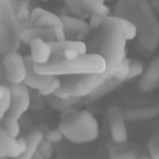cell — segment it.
<instances>
[{
    "instance_id": "1",
    "label": "cell",
    "mask_w": 159,
    "mask_h": 159,
    "mask_svg": "<svg viewBox=\"0 0 159 159\" xmlns=\"http://www.w3.org/2000/svg\"><path fill=\"white\" fill-rule=\"evenodd\" d=\"M115 16L135 24L138 30L136 48L150 55L159 46V20L147 0H117Z\"/></svg>"
},
{
    "instance_id": "2",
    "label": "cell",
    "mask_w": 159,
    "mask_h": 159,
    "mask_svg": "<svg viewBox=\"0 0 159 159\" xmlns=\"http://www.w3.org/2000/svg\"><path fill=\"white\" fill-rule=\"evenodd\" d=\"M92 41L96 42V46L92 47L89 52L102 55L106 60V73L113 75L126 59L127 38L122 19L116 16L106 17L99 32L96 33Z\"/></svg>"
},
{
    "instance_id": "3",
    "label": "cell",
    "mask_w": 159,
    "mask_h": 159,
    "mask_svg": "<svg viewBox=\"0 0 159 159\" xmlns=\"http://www.w3.org/2000/svg\"><path fill=\"white\" fill-rule=\"evenodd\" d=\"M34 70L52 76L103 73L106 71V60L96 52H87L71 60L51 59L45 64H34Z\"/></svg>"
},
{
    "instance_id": "4",
    "label": "cell",
    "mask_w": 159,
    "mask_h": 159,
    "mask_svg": "<svg viewBox=\"0 0 159 159\" xmlns=\"http://www.w3.org/2000/svg\"><path fill=\"white\" fill-rule=\"evenodd\" d=\"M64 112H68V116H62L57 127L61 130L65 139L74 144H85L94 141L98 138V121L89 111H76L74 107H70Z\"/></svg>"
},
{
    "instance_id": "5",
    "label": "cell",
    "mask_w": 159,
    "mask_h": 159,
    "mask_svg": "<svg viewBox=\"0 0 159 159\" xmlns=\"http://www.w3.org/2000/svg\"><path fill=\"white\" fill-rule=\"evenodd\" d=\"M22 43L19 20L10 5V0H0V52H16Z\"/></svg>"
},
{
    "instance_id": "6",
    "label": "cell",
    "mask_w": 159,
    "mask_h": 159,
    "mask_svg": "<svg viewBox=\"0 0 159 159\" xmlns=\"http://www.w3.org/2000/svg\"><path fill=\"white\" fill-rule=\"evenodd\" d=\"M112 76L103 73H93V74H79V75H62L60 88L65 90L70 97L82 98L94 90L98 85H101L104 80Z\"/></svg>"
},
{
    "instance_id": "7",
    "label": "cell",
    "mask_w": 159,
    "mask_h": 159,
    "mask_svg": "<svg viewBox=\"0 0 159 159\" xmlns=\"http://www.w3.org/2000/svg\"><path fill=\"white\" fill-rule=\"evenodd\" d=\"M9 89L11 93V99H10V107L7 112L5 116H11L19 118L27 112L31 107V93L28 87L24 83H17L13 84L9 82H3Z\"/></svg>"
},
{
    "instance_id": "8",
    "label": "cell",
    "mask_w": 159,
    "mask_h": 159,
    "mask_svg": "<svg viewBox=\"0 0 159 159\" xmlns=\"http://www.w3.org/2000/svg\"><path fill=\"white\" fill-rule=\"evenodd\" d=\"M3 66H4V79L7 82L13 84L24 82L25 74H27V65H25L24 56H22L18 51L8 52L7 55H4Z\"/></svg>"
},
{
    "instance_id": "9",
    "label": "cell",
    "mask_w": 159,
    "mask_h": 159,
    "mask_svg": "<svg viewBox=\"0 0 159 159\" xmlns=\"http://www.w3.org/2000/svg\"><path fill=\"white\" fill-rule=\"evenodd\" d=\"M108 125L111 131V138L116 144H124L127 141L126 118L124 111L118 106H111L107 110Z\"/></svg>"
},
{
    "instance_id": "10",
    "label": "cell",
    "mask_w": 159,
    "mask_h": 159,
    "mask_svg": "<svg viewBox=\"0 0 159 159\" xmlns=\"http://www.w3.org/2000/svg\"><path fill=\"white\" fill-rule=\"evenodd\" d=\"M61 20L64 24L62 27L66 33V37H69V39L88 37V34L90 33V25L83 18L61 16Z\"/></svg>"
},
{
    "instance_id": "11",
    "label": "cell",
    "mask_w": 159,
    "mask_h": 159,
    "mask_svg": "<svg viewBox=\"0 0 159 159\" xmlns=\"http://www.w3.org/2000/svg\"><path fill=\"white\" fill-rule=\"evenodd\" d=\"M24 59H25V65H27V74H25V79L23 83L31 89L41 90L51 82L52 75H46V74H41V73L36 71L34 62H33L31 55L24 56Z\"/></svg>"
},
{
    "instance_id": "12",
    "label": "cell",
    "mask_w": 159,
    "mask_h": 159,
    "mask_svg": "<svg viewBox=\"0 0 159 159\" xmlns=\"http://www.w3.org/2000/svg\"><path fill=\"white\" fill-rule=\"evenodd\" d=\"M126 82L125 80H121L116 76H110L107 80H104L101 85H98L94 90H92L89 94L82 97V104H90L98 99H101L102 97H104L106 94L111 93V92L116 90L118 87H121L122 84H125Z\"/></svg>"
},
{
    "instance_id": "13",
    "label": "cell",
    "mask_w": 159,
    "mask_h": 159,
    "mask_svg": "<svg viewBox=\"0 0 159 159\" xmlns=\"http://www.w3.org/2000/svg\"><path fill=\"white\" fill-rule=\"evenodd\" d=\"M139 88L143 92H152L159 88V56L155 57L139 80Z\"/></svg>"
},
{
    "instance_id": "14",
    "label": "cell",
    "mask_w": 159,
    "mask_h": 159,
    "mask_svg": "<svg viewBox=\"0 0 159 159\" xmlns=\"http://www.w3.org/2000/svg\"><path fill=\"white\" fill-rule=\"evenodd\" d=\"M50 46H51V50H52V56L51 59H59L66 50L69 48H74L76 50L79 54H87L88 52V47L87 45L80 41V39H69L66 38L64 41H52V42H48Z\"/></svg>"
},
{
    "instance_id": "15",
    "label": "cell",
    "mask_w": 159,
    "mask_h": 159,
    "mask_svg": "<svg viewBox=\"0 0 159 159\" xmlns=\"http://www.w3.org/2000/svg\"><path fill=\"white\" fill-rule=\"evenodd\" d=\"M37 38H41L43 41L52 42L55 41V33L54 28H46V27H37V25H32L25 30L20 31V39L24 43H31L32 41Z\"/></svg>"
},
{
    "instance_id": "16",
    "label": "cell",
    "mask_w": 159,
    "mask_h": 159,
    "mask_svg": "<svg viewBox=\"0 0 159 159\" xmlns=\"http://www.w3.org/2000/svg\"><path fill=\"white\" fill-rule=\"evenodd\" d=\"M124 115L126 121H130V122L150 120V118L159 116V103L145 106V107H139V108H130L124 111Z\"/></svg>"
},
{
    "instance_id": "17",
    "label": "cell",
    "mask_w": 159,
    "mask_h": 159,
    "mask_svg": "<svg viewBox=\"0 0 159 159\" xmlns=\"http://www.w3.org/2000/svg\"><path fill=\"white\" fill-rule=\"evenodd\" d=\"M31 46V57L34 64H45L51 60L52 50L47 41L37 38L30 43Z\"/></svg>"
},
{
    "instance_id": "18",
    "label": "cell",
    "mask_w": 159,
    "mask_h": 159,
    "mask_svg": "<svg viewBox=\"0 0 159 159\" xmlns=\"http://www.w3.org/2000/svg\"><path fill=\"white\" fill-rule=\"evenodd\" d=\"M0 144H2V147L8 158L16 159L23 154L18 139L16 136L10 135L9 132H7L2 126H0Z\"/></svg>"
},
{
    "instance_id": "19",
    "label": "cell",
    "mask_w": 159,
    "mask_h": 159,
    "mask_svg": "<svg viewBox=\"0 0 159 159\" xmlns=\"http://www.w3.org/2000/svg\"><path fill=\"white\" fill-rule=\"evenodd\" d=\"M46 102L50 104L51 108H54L55 111L64 112L66 110H69L70 107H74L78 103H82V98L79 97H70V98H60L55 94L46 96Z\"/></svg>"
},
{
    "instance_id": "20",
    "label": "cell",
    "mask_w": 159,
    "mask_h": 159,
    "mask_svg": "<svg viewBox=\"0 0 159 159\" xmlns=\"http://www.w3.org/2000/svg\"><path fill=\"white\" fill-rule=\"evenodd\" d=\"M45 135L41 130H33L31 131L30 134L25 136V140H27V149L25 152L19 157L20 159H31L33 158L34 153L38 150L39 148V144L42 143Z\"/></svg>"
},
{
    "instance_id": "21",
    "label": "cell",
    "mask_w": 159,
    "mask_h": 159,
    "mask_svg": "<svg viewBox=\"0 0 159 159\" xmlns=\"http://www.w3.org/2000/svg\"><path fill=\"white\" fill-rule=\"evenodd\" d=\"M80 2L89 14H101L104 17L110 16V8L104 4L106 0H80Z\"/></svg>"
},
{
    "instance_id": "22",
    "label": "cell",
    "mask_w": 159,
    "mask_h": 159,
    "mask_svg": "<svg viewBox=\"0 0 159 159\" xmlns=\"http://www.w3.org/2000/svg\"><path fill=\"white\" fill-rule=\"evenodd\" d=\"M37 27H46V28H55V27H62V20H61V16L54 14L51 11H46L45 14L39 18L36 24Z\"/></svg>"
},
{
    "instance_id": "23",
    "label": "cell",
    "mask_w": 159,
    "mask_h": 159,
    "mask_svg": "<svg viewBox=\"0 0 159 159\" xmlns=\"http://www.w3.org/2000/svg\"><path fill=\"white\" fill-rule=\"evenodd\" d=\"M2 127L7 132H9L10 135L16 136V138L19 135V132H20V125H19L18 118L11 117V116H4L2 118Z\"/></svg>"
},
{
    "instance_id": "24",
    "label": "cell",
    "mask_w": 159,
    "mask_h": 159,
    "mask_svg": "<svg viewBox=\"0 0 159 159\" xmlns=\"http://www.w3.org/2000/svg\"><path fill=\"white\" fill-rule=\"evenodd\" d=\"M62 2L65 3L66 8H68L74 16H76L79 18H83V19L87 18V17H90V14L82 5L80 0H62Z\"/></svg>"
},
{
    "instance_id": "25",
    "label": "cell",
    "mask_w": 159,
    "mask_h": 159,
    "mask_svg": "<svg viewBox=\"0 0 159 159\" xmlns=\"http://www.w3.org/2000/svg\"><path fill=\"white\" fill-rule=\"evenodd\" d=\"M4 93L2 96V98H0V120L7 115L9 107H10V99H11V93H10V89L4 84Z\"/></svg>"
},
{
    "instance_id": "26",
    "label": "cell",
    "mask_w": 159,
    "mask_h": 159,
    "mask_svg": "<svg viewBox=\"0 0 159 159\" xmlns=\"http://www.w3.org/2000/svg\"><path fill=\"white\" fill-rule=\"evenodd\" d=\"M60 85H61V80H60V78L59 76H52V79H51V82L45 87V88H42L41 90H37V92H39L42 96H50V94H54L55 92L60 88Z\"/></svg>"
},
{
    "instance_id": "27",
    "label": "cell",
    "mask_w": 159,
    "mask_h": 159,
    "mask_svg": "<svg viewBox=\"0 0 159 159\" xmlns=\"http://www.w3.org/2000/svg\"><path fill=\"white\" fill-rule=\"evenodd\" d=\"M148 152H149L150 158L159 159V134L154 135L148 141Z\"/></svg>"
},
{
    "instance_id": "28",
    "label": "cell",
    "mask_w": 159,
    "mask_h": 159,
    "mask_svg": "<svg viewBox=\"0 0 159 159\" xmlns=\"http://www.w3.org/2000/svg\"><path fill=\"white\" fill-rule=\"evenodd\" d=\"M143 73H144L143 64L139 61H135V60H131L130 61V73L127 76L129 80H132L134 78H138V76H141Z\"/></svg>"
},
{
    "instance_id": "29",
    "label": "cell",
    "mask_w": 159,
    "mask_h": 159,
    "mask_svg": "<svg viewBox=\"0 0 159 159\" xmlns=\"http://www.w3.org/2000/svg\"><path fill=\"white\" fill-rule=\"evenodd\" d=\"M121 18V17H120ZM122 19V23H124V28H125V33H126V38L127 41H131V39H135L136 36H138V30L135 27L134 23H131L130 20L125 19V18H121Z\"/></svg>"
},
{
    "instance_id": "30",
    "label": "cell",
    "mask_w": 159,
    "mask_h": 159,
    "mask_svg": "<svg viewBox=\"0 0 159 159\" xmlns=\"http://www.w3.org/2000/svg\"><path fill=\"white\" fill-rule=\"evenodd\" d=\"M106 17L101 16V14H90L89 17V25H90V30H99L102 27V24L104 22Z\"/></svg>"
},
{
    "instance_id": "31",
    "label": "cell",
    "mask_w": 159,
    "mask_h": 159,
    "mask_svg": "<svg viewBox=\"0 0 159 159\" xmlns=\"http://www.w3.org/2000/svg\"><path fill=\"white\" fill-rule=\"evenodd\" d=\"M38 150L41 152V154L43 155V158H51L52 155V152H54V149H52V143L48 141L47 139L42 140V143L39 144V148Z\"/></svg>"
},
{
    "instance_id": "32",
    "label": "cell",
    "mask_w": 159,
    "mask_h": 159,
    "mask_svg": "<svg viewBox=\"0 0 159 159\" xmlns=\"http://www.w3.org/2000/svg\"><path fill=\"white\" fill-rule=\"evenodd\" d=\"M46 139L48 141H51V143H60L64 139V134L61 132V130L59 127L57 129H52L46 134Z\"/></svg>"
},
{
    "instance_id": "33",
    "label": "cell",
    "mask_w": 159,
    "mask_h": 159,
    "mask_svg": "<svg viewBox=\"0 0 159 159\" xmlns=\"http://www.w3.org/2000/svg\"><path fill=\"white\" fill-rule=\"evenodd\" d=\"M47 10H45V9H42V8H34L32 11H31V18H30V22L34 25L36 24V22L41 18L45 13H46Z\"/></svg>"
},
{
    "instance_id": "34",
    "label": "cell",
    "mask_w": 159,
    "mask_h": 159,
    "mask_svg": "<svg viewBox=\"0 0 159 159\" xmlns=\"http://www.w3.org/2000/svg\"><path fill=\"white\" fill-rule=\"evenodd\" d=\"M17 18L19 22H28L31 18V11L28 8H22L17 13Z\"/></svg>"
},
{
    "instance_id": "35",
    "label": "cell",
    "mask_w": 159,
    "mask_h": 159,
    "mask_svg": "<svg viewBox=\"0 0 159 159\" xmlns=\"http://www.w3.org/2000/svg\"><path fill=\"white\" fill-rule=\"evenodd\" d=\"M111 158H129V159H134V158H138V155L135 153H131V152H117V153H112L111 154Z\"/></svg>"
},
{
    "instance_id": "36",
    "label": "cell",
    "mask_w": 159,
    "mask_h": 159,
    "mask_svg": "<svg viewBox=\"0 0 159 159\" xmlns=\"http://www.w3.org/2000/svg\"><path fill=\"white\" fill-rule=\"evenodd\" d=\"M79 55H80V54H79L76 50H74V48H69V50H66L59 59H68V60H71V59L78 57Z\"/></svg>"
},
{
    "instance_id": "37",
    "label": "cell",
    "mask_w": 159,
    "mask_h": 159,
    "mask_svg": "<svg viewBox=\"0 0 159 159\" xmlns=\"http://www.w3.org/2000/svg\"><path fill=\"white\" fill-rule=\"evenodd\" d=\"M54 33H55V41H64V39H66V33L64 31V27H55Z\"/></svg>"
},
{
    "instance_id": "38",
    "label": "cell",
    "mask_w": 159,
    "mask_h": 159,
    "mask_svg": "<svg viewBox=\"0 0 159 159\" xmlns=\"http://www.w3.org/2000/svg\"><path fill=\"white\" fill-rule=\"evenodd\" d=\"M18 141H19V145L22 148V152L24 153L25 149H27V140H25V136L24 138H18Z\"/></svg>"
},
{
    "instance_id": "39",
    "label": "cell",
    "mask_w": 159,
    "mask_h": 159,
    "mask_svg": "<svg viewBox=\"0 0 159 159\" xmlns=\"http://www.w3.org/2000/svg\"><path fill=\"white\" fill-rule=\"evenodd\" d=\"M3 59H4V55L0 52V73H3L4 75V66H3Z\"/></svg>"
},
{
    "instance_id": "40",
    "label": "cell",
    "mask_w": 159,
    "mask_h": 159,
    "mask_svg": "<svg viewBox=\"0 0 159 159\" xmlns=\"http://www.w3.org/2000/svg\"><path fill=\"white\" fill-rule=\"evenodd\" d=\"M0 158H8L5 152H4V149H3V147H2V144H0Z\"/></svg>"
},
{
    "instance_id": "41",
    "label": "cell",
    "mask_w": 159,
    "mask_h": 159,
    "mask_svg": "<svg viewBox=\"0 0 159 159\" xmlns=\"http://www.w3.org/2000/svg\"><path fill=\"white\" fill-rule=\"evenodd\" d=\"M3 93H4V85H3L2 83H0V98H2Z\"/></svg>"
},
{
    "instance_id": "42",
    "label": "cell",
    "mask_w": 159,
    "mask_h": 159,
    "mask_svg": "<svg viewBox=\"0 0 159 159\" xmlns=\"http://www.w3.org/2000/svg\"><path fill=\"white\" fill-rule=\"evenodd\" d=\"M41 2H48V0H41Z\"/></svg>"
}]
</instances>
